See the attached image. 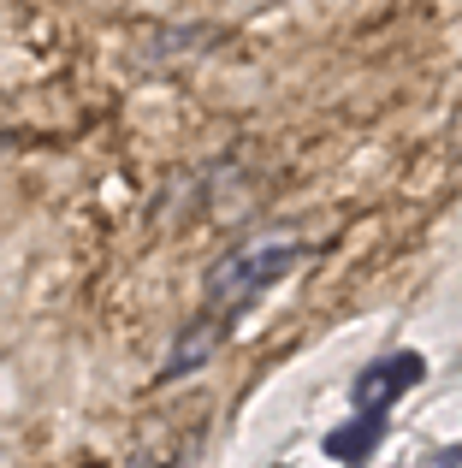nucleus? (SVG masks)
Wrapping results in <instances>:
<instances>
[{"label": "nucleus", "instance_id": "f257e3e1", "mask_svg": "<svg viewBox=\"0 0 462 468\" xmlns=\"http://www.w3.org/2000/svg\"><path fill=\"white\" fill-rule=\"evenodd\" d=\"M290 267V243H267V250H237L231 261L214 273V303H243L261 285H273Z\"/></svg>", "mask_w": 462, "mask_h": 468}, {"label": "nucleus", "instance_id": "7ed1b4c3", "mask_svg": "<svg viewBox=\"0 0 462 468\" xmlns=\"http://www.w3.org/2000/svg\"><path fill=\"white\" fill-rule=\"evenodd\" d=\"M427 468H462V445H451V451H439Z\"/></svg>", "mask_w": 462, "mask_h": 468}, {"label": "nucleus", "instance_id": "f03ea898", "mask_svg": "<svg viewBox=\"0 0 462 468\" xmlns=\"http://www.w3.org/2000/svg\"><path fill=\"white\" fill-rule=\"evenodd\" d=\"M415 379H421V362L409 350H397V356H385V362L362 367V379H356V410L380 421V410H392V403L404 398Z\"/></svg>", "mask_w": 462, "mask_h": 468}]
</instances>
